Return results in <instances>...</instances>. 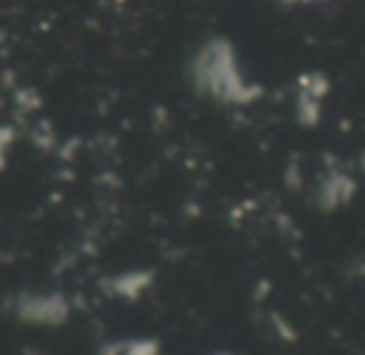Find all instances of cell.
Instances as JSON below:
<instances>
[{"mask_svg":"<svg viewBox=\"0 0 365 355\" xmlns=\"http://www.w3.org/2000/svg\"><path fill=\"white\" fill-rule=\"evenodd\" d=\"M20 321L30 323V326H60V323L68 321V301L63 296H55V293H48V296H23L15 306Z\"/></svg>","mask_w":365,"mask_h":355,"instance_id":"1","label":"cell"}]
</instances>
